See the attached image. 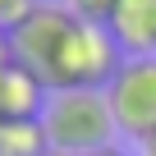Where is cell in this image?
<instances>
[{"label": "cell", "instance_id": "cell-12", "mask_svg": "<svg viewBox=\"0 0 156 156\" xmlns=\"http://www.w3.org/2000/svg\"><path fill=\"white\" fill-rule=\"evenodd\" d=\"M5 55H9V51H5V28H0V60H5Z\"/></svg>", "mask_w": 156, "mask_h": 156}, {"label": "cell", "instance_id": "cell-7", "mask_svg": "<svg viewBox=\"0 0 156 156\" xmlns=\"http://www.w3.org/2000/svg\"><path fill=\"white\" fill-rule=\"evenodd\" d=\"M51 138L41 119H0V156H46Z\"/></svg>", "mask_w": 156, "mask_h": 156}, {"label": "cell", "instance_id": "cell-13", "mask_svg": "<svg viewBox=\"0 0 156 156\" xmlns=\"http://www.w3.org/2000/svg\"><path fill=\"white\" fill-rule=\"evenodd\" d=\"M46 156H69V151H55V147H51V151H46Z\"/></svg>", "mask_w": 156, "mask_h": 156}, {"label": "cell", "instance_id": "cell-2", "mask_svg": "<svg viewBox=\"0 0 156 156\" xmlns=\"http://www.w3.org/2000/svg\"><path fill=\"white\" fill-rule=\"evenodd\" d=\"M124 64V51L115 46L106 23H83L69 19L51 64H46V92H64V87H101L115 78V69Z\"/></svg>", "mask_w": 156, "mask_h": 156}, {"label": "cell", "instance_id": "cell-1", "mask_svg": "<svg viewBox=\"0 0 156 156\" xmlns=\"http://www.w3.org/2000/svg\"><path fill=\"white\" fill-rule=\"evenodd\" d=\"M41 129L55 151L69 156H92L101 147H115V115L101 87H64L51 92L41 106Z\"/></svg>", "mask_w": 156, "mask_h": 156}, {"label": "cell", "instance_id": "cell-8", "mask_svg": "<svg viewBox=\"0 0 156 156\" xmlns=\"http://www.w3.org/2000/svg\"><path fill=\"white\" fill-rule=\"evenodd\" d=\"M115 5H119V0H64V9L73 19H83V23H110Z\"/></svg>", "mask_w": 156, "mask_h": 156}, {"label": "cell", "instance_id": "cell-9", "mask_svg": "<svg viewBox=\"0 0 156 156\" xmlns=\"http://www.w3.org/2000/svg\"><path fill=\"white\" fill-rule=\"evenodd\" d=\"M32 5H37V0H0V28H14Z\"/></svg>", "mask_w": 156, "mask_h": 156}, {"label": "cell", "instance_id": "cell-10", "mask_svg": "<svg viewBox=\"0 0 156 156\" xmlns=\"http://www.w3.org/2000/svg\"><path fill=\"white\" fill-rule=\"evenodd\" d=\"M138 147H142V156H156V129H151V133H142V138H138Z\"/></svg>", "mask_w": 156, "mask_h": 156}, {"label": "cell", "instance_id": "cell-4", "mask_svg": "<svg viewBox=\"0 0 156 156\" xmlns=\"http://www.w3.org/2000/svg\"><path fill=\"white\" fill-rule=\"evenodd\" d=\"M69 19H73V14H69L64 5H32L14 28H5V51H9V60H19L23 69H32L41 83H46V64H51V55H55V46H60Z\"/></svg>", "mask_w": 156, "mask_h": 156}, {"label": "cell", "instance_id": "cell-3", "mask_svg": "<svg viewBox=\"0 0 156 156\" xmlns=\"http://www.w3.org/2000/svg\"><path fill=\"white\" fill-rule=\"evenodd\" d=\"M106 101L119 133L129 138L151 133L156 129V60H124L106 83Z\"/></svg>", "mask_w": 156, "mask_h": 156}, {"label": "cell", "instance_id": "cell-11", "mask_svg": "<svg viewBox=\"0 0 156 156\" xmlns=\"http://www.w3.org/2000/svg\"><path fill=\"white\" fill-rule=\"evenodd\" d=\"M92 156H129L124 147H101V151H92Z\"/></svg>", "mask_w": 156, "mask_h": 156}, {"label": "cell", "instance_id": "cell-5", "mask_svg": "<svg viewBox=\"0 0 156 156\" xmlns=\"http://www.w3.org/2000/svg\"><path fill=\"white\" fill-rule=\"evenodd\" d=\"M106 28L124 60H156V0H119Z\"/></svg>", "mask_w": 156, "mask_h": 156}, {"label": "cell", "instance_id": "cell-6", "mask_svg": "<svg viewBox=\"0 0 156 156\" xmlns=\"http://www.w3.org/2000/svg\"><path fill=\"white\" fill-rule=\"evenodd\" d=\"M46 83L23 69L19 60H0V119H41V106H46Z\"/></svg>", "mask_w": 156, "mask_h": 156}]
</instances>
